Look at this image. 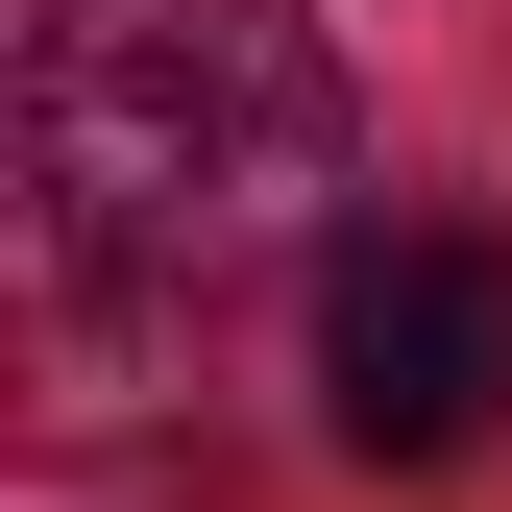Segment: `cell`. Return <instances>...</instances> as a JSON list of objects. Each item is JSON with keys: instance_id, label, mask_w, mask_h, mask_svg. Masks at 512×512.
<instances>
[{"instance_id": "cell-1", "label": "cell", "mask_w": 512, "mask_h": 512, "mask_svg": "<svg viewBox=\"0 0 512 512\" xmlns=\"http://www.w3.org/2000/svg\"><path fill=\"white\" fill-rule=\"evenodd\" d=\"M25 220L74 293H220L269 244H342V49L293 0H49Z\"/></svg>"}, {"instance_id": "cell-2", "label": "cell", "mask_w": 512, "mask_h": 512, "mask_svg": "<svg viewBox=\"0 0 512 512\" xmlns=\"http://www.w3.org/2000/svg\"><path fill=\"white\" fill-rule=\"evenodd\" d=\"M317 391H342L366 464H464V439L512 415V244L342 220V244H317Z\"/></svg>"}]
</instances>
